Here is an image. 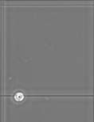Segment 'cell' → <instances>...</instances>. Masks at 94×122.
<instances>
[{
    "mask_svg": "<svg viewBox=\"0 0 94 122\" xmlns=\"http://www.w3.org/2000/svg\"><path fill=\"white\" fill-rule=\"evenodd\" d=\"M14 98L17 101H21V100L23 99V94H22V93H17V94L14 95Z\"/></svg>",
    "mask_w": 94,
    "mask_h": 122,
    "instance_id": "cell-1",
    "label": "cell"
}]
</instances>
